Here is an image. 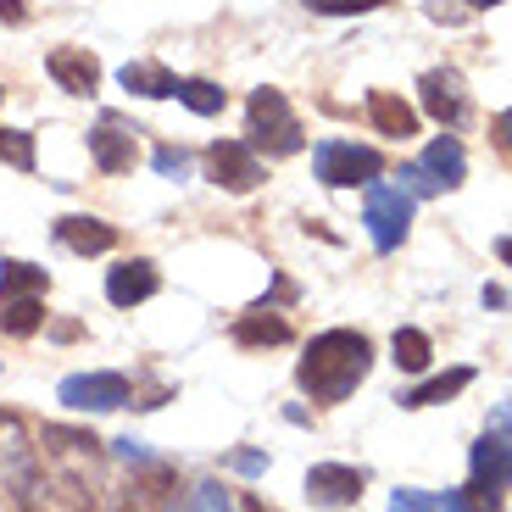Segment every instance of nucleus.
<instances>
[{"mask_svg":"<svg viewBox=\"0 0 512 512\" xmlns=\"http://www.w3.org/2000/svg\"><path fill=\"white\" fill-rule=\"evenodd\" d=\"M368 368H373L368 334L329 329L307 346V357H301V368H295V384H301L312 401H346L351 390L368 379Z\"/></svg>","mask_w":512,"mask_h":512,"instance_id":"obj_1","label":"nucleus"},{"mask_svg":"<svg viewBox=\"0 0 512 512\" xmlns=\"http://www.w3.org/2000/svg\"><path fill=\"white\" fill-rule=\"evenodd\" d=\"M39 446H45V457L56 462V474H62V485L73 490L78 507H95V490H101V440L51 423Z\"/></svg>","mask_w":512,"mask_h":512,"instance_id":"obj_2","label":"nucleus"},{"mask_svg":"<svg viewBox=\"0 0 512 512\" xmlns=\"http://www.w3.org/2000/svg\"><path fill=\"white\" fill-rule=\"evenodd\" d=\"M251 151L268 156H295L301 151V123H295L290 101L279 90H256L251 95Z\"/></svg>","mask_w":512,"mask_h":512,"instance_id":"obj_3","label":"nucleus"},{"mask_svg":"<svg viewBox=\"0 0 512 512\" xmlns=\"http://www.w3.org/2000/svg\"><path fill=\"white\" fill-rule=\"evenodd\" d=\"M312 167L329 190H351V184H373L384 173V156L373 145H351V140H323L312 151Z\"/></svg>","mask_w":512,"mask_h":512,"instance_id":"obj_4","label":"nucleus"},{"mask_svg":"<svg viewBox=\"0 0 512 512\" xmlns=\"http://www.w3.org/2000/svg\"><path fill=\"white\" fill-rule=\"evenodd\" d=\"M462 173H468V156H462L457 134H440V140L423 151L418 167H401V190L407 195H440V190H457Z\"/></svg>","mask_w":512,"mask_h":512,"instance_id":"obj_5","label":"nucleus"},{"mask_svg":"<svg viewBox=\"0 0 512 512\" xmlns=\"http://www.w3.org/2000/svg\"><path fill=\"white\" fill-rule=\"evenodd\" d=\"M362 223H368L373 245L379 251H396L401 240H407L412 229V195L401 190V184H368V201H362Z\"/></svg>","mask_w":512,"mask_h":512,"instance_id":"obj_6","label":"nucleus"},{"mask_svg":"<svg viewBox=\"0 0 512 512\" xmlns=\"http://www.w3.org/2000/svg\"><path fill=\"white\" fill-rule=\"evenodd\" d=\"M39 485L34 468V446H28V429L17 412H0V490H12L17 501H28Z\"/></svg>","mask_w":512,"mask_h":512,"instance_id":"obj_7","label":"nucleus"},{"mask_svg":"<svg viewBox=\"0 0 512 512\" xmlns=\"http://www.w3.org/2000/svg\"><path fill=\"white\" fill-rule=\"evenodd\" d=\"M56 396H62L73 412H112V407H128L134 390H128L123 373H73V379H62Z\"/></svg>","mask_w":512,"mask_h":512,"instance_id":"obj_8","label":"nucleus"},{"mask_svg":"<svg viewBox=\"0 0 512 512\" xmlns=\"http://www.w3.org/2000/svg\"><path fill=\"white\" fill-rule=\"evenodd\" d=\"M206 173H212V184H218V190L245 195V190H256V184H262V156H256L251 145H240V140H218L212 151H206Z\"/></svg>","mask_w":512,"mask_h":512,"instance_id":"obj_9","label":"nucleus"},{"mask_svg":"<svg viewBox=\"0 0 512 512\" xmlns=\"http://www.w3.org/2000/svg\"><path fill=\"white\" fill-rule=\"evenodd\" d=\"M362 468H346V462H318L307 474V496L318 501V507H357L362 501Z\"/></svg>","mask_w":512,"mask_h":512,"instance_id":"obj_10","label":"nucleus"},{"mask_svg":"<svg viewBox=\"0 0 512 512\" xmlns=\"http://www.w3.org/2000/svg\"><path fill=\"white\" fill-rule=\"evenodd\" d=\"M45 67H51V78L67 95H90L95 84H101V62H95L90 51H78V45H56V51L45 56Z\"/></svg>","mask_w":512,"mask_h":512,"instance_id":"obj_11","label":"nucleus"},{"mask_svg":"<svg viewBox=\"0 0 512 512\" xmlns=\"http://www.w3.org/2000/svg\"><path fill=\"white\" fill-rule=\"evenodd\" d=\"M423 112L435 117V123L457 128L462 117H468V95H462V78L451 73H423Z\"/></svg>","mask_w":512,"mask_h":512,"instance_id":"obj_12","label":"nucleus"},{"mask_svg":"<svg viewBox=\"0 0 512 512\" xmlns=\"http://www.w3.org/2000/svg\"><path fill=\"white\" fill-rule=\"evenodd\" d=\"M156 268L151 262H117L112 273H106V301L112 307H140V301H151L156 295Z\"/></svg>","mask_w":512,"mask_h":512,"instance_id":"obj_13","label":"nucleus"},{"mask_svg":"<svg viewBox=\"0 0 512 512\" xmlns=\"http://www.w3.org/2000/svg\"><path fill=\"white\" fill-rule=\"evenodd\" d=\"M90 156L101 173H128L134 167V134H128L117 117H106L101 128H90Z\"/></svg>","mask_w":512,"mask_h":512,"instance_id":"obj_14","label":"nucleus"},{"mask_svg":"<svg viewBox=\"0 0 512 512\" xmlns=\"http://www.w3.org/2000/svg\"><path fill=\"white\" fill-rule=\"evenodd\" d=\"M468 462H474V485H490V490L512 485V440L485 435L474 451H468Z\"/></svg>","mask_w":512,"mask_h":512,"instance_id":"obj_15","label":"nucleus"},{"mask_svg":"<svg viewBox=\"0 0 512 512\" xmlns=\"http://www.w3.org/2000/svg\"><path fill=\"white\" fill-rule=\"evenodd\" d=\"M56 240H62L67 251H78V256H95V251H112L117 245V229L101 223V218H62L56 223Z\"/></svg>","mask_w":512,"mask_h":512,"instance_id":"obj_16","label":"nucleus"},{"mask_svg":"<svg viewBox=\"0 0 512 512\" xmlns=\"http://www.w3.org/2000/svg\"><path fill=\"white\" fill-rule=\"evenodd\" d=\"M368 112H373V123H379V134H390V140H407V134H418V112H412L407 101H396L390 90H373V95H368Z\"/></svg>","mask_w":512,"mask_h":512,"instance_id":"obj_17","label":"nucleus"},{"mask_svg":"<svg viewBox=\"0 0 512 512\" xmlns=\"http://www.w3.org/2000/svg\"><path fill=\"white\" fill-rule=\"evenodd\" d=\"M234 340H240V346H284V340H290V323L273 307H256L234 323Z\"/></svg>","mask_w":512,"mask_h":512,"instance_id":"obj_18","label":"nucleus"},{"mask_svg":"<svg viewBox=\"0 0 512 512\" xmlns=\"http://www.w3.org/2000/svg\"><path fill=\"white\" fill-rule=\"evenodd\" d=\"M123 90L145 95V101H162V95H179V78L167 73L162 62H128L123 67Z\"/></svg>","mask_w":512,"mask_h":512,"instance_id":"obj_19","label":"nucleus"},{"mask_svg":"<svg viewBox=\"0 0 512 512\" xmlns=\"http://www.w3.org/2000/svg\"><path fill=\"white\" fill-rule=\"evenodd\" d=\"M468 384H474V368H451V373H440V379L407 390V396H401V407H440V401H451L457 390H468Z\"/></svg>","mask_w":512,"mask_h":512,"instance_id":"obj_20","label":"nucleus"},{"mask_svg":"<svg viewBox=\"0 0 512 512\" xmlns=\"http://www.w3.org/2000/svg\"><path fill=\"white\" fill-rule=\"evenodd\" d=\"M45 323V307H39V295H17V301H0V329L28 340V334Z\"/></svg>","mask_w":512,"mask_h":512,"instance_id":"obj_21","label":"nucleus"},{"mask_svg":"<svg viewBox=\"0 0 512 512\" xmlns=\"http://www.w3.org/2000/svg\"><path fill=\"white\" fill-rule=\"evenodd\" d=\"M390 351H396V368L401 373H423V368H429V357H435V346H429V334H423V329H396Z\"/></svg>","mask_w":512,"mask_h":512,"instance_id":"obj_22","label":"nucleus"},{"mask_svg":"<svg viewBox=\"0 0 512 512\" xmlns=\"http://www.w3.org/2000/svg\"><path fill=\"white\" fill-rule=\"evenodd\" d=\"M45 268H28V262H6L0 268V301H17V295H45Z\"/></svg>","mask_w":512,"mask_h":512,"instance_id":"obj_23","label":"nucleus"},{"mask_svg":"<svg viewBox=\"0 0 512 512\" xmlns=\"http://www.w3.org/2000/svg\"><path fill=\"white\" fill-rule=\"evenodd\" d=\"M390 512H462L457 490L435 496V490H390Z\"/></svg>","mask_w":512,"mask_h":512,"instance_id":"obj_24","label":"nucleus"},{"mask_svg":"<svg viewBox=\"0 0 512 512\" xmlns=\"http://www.w3.org/2000/svg\"><path fill=\"white\" fill-rule=\"evenodd\" d=\"M179 101L190 106V112H201V117L223 112V90L218 84H206V78H179Z\"/></svg>","mask_w":512,"mask_h":512,"instance_id":"obj_25","label":"nucleus"},{"mask_svg":"<svg viewBox=\"0 0 512 512\" xmlns=\"http://www.w3.org/2000/svg\"><path fill=\"white\" fill-rule=\"evenodd\" d=\"M0 156L12 167H34V134H17V128H0Z\"/></svg>","mask_w":512,"mask_h":512,"instance_id":"obj_26","label":"nucleus"},{"mask_svg":"<svg viewBox=\"0 0 512 512\" xmlns=\"http://www.w3.org/2000/svg\"><path fill=\"white\" fill-rule=\"evenodd\" d=\"M457 501H462V512H501V490H490V485H468L457 490Z\"/></svg>","mask_w":512,"mask_h":512,"instance_id":"obj_27","label":"nucleus"},{"mask_svg":"<svg viewBox=\"0 0 512 512\" xmlns=\"http://www.w3.org/2000/svg\"><path fill=\"white\" fill-rule=\"evenodd\" d=\"M195 512H234V501L223 485H195Z\"/></svg>","mask_w":512,"mask_h":512,"instance_id":"obj_28","label":"nucleus"},{"mask_svg":"<svg viewBox=\"0 0 512 512\" xmlns=\"http://www.w3.org/2000/svg\"><path fill=\"white\" fill-rule=\"evenodd\" d=\"M373 6H384V0H312V12H323V17H346V12H373Z\"/></svg>","mask_w":512,"mask_h":512,"instance_id":"obj_29","label":"nucleus"},{"mask_svg":"<svg viewBox=\"0 0 512 512\" xmlns=\"http://www.w3.org/2000/svg\"><path fill=\"white\" fill-rule=\"evenodd\" d=\"M156 173H162V179H184V173H190V156L184 151H156Z\"/></svg>","mask_w":512,"mask_h":512,"instance_id":"obj_30","label":"nucleus"},{"mask_svg":"<svg viewBox=\"0 0 512 512\" xmlns=\"http://www.w3.org/2000/svg\"><path fill=\"white\" fill-rule=\"evenodd\" d=\"M229 468H234V474H262V468H268V457H262V451H234Z\"/></svg>","mask_w":512,"mask_h":512,"instance_id":"obj_31","label":"nucleus"},{"mask_svg":"<svg viewBox=\"0 0 512 512\" xmlns=\"http://www.w3.org/2000/svg\"><path fill=\"white\" fill-rule=\"evenodd\" d=\"M117 457H123V462H151V451H145L140 440L128 435V440H117Z\"/></svg>","mask_w":512,"mask_h":512,"instance_id":"obj_32","label":"nucleus"},{"mask_svg":"<svg viewBox=\"0 0 512 512\" xmlns=\"http://www.w3.org/2000/svg\"><path fill=\"white\" fill-rule=\"evenodd\" d=\"M490 435H512V401L496 412V418H490Z\"/></svg>","mask_w":512,"mask_h":512,"instance_id":"obj_33","label":"nucleus"},{"mask_svg":"<svg viewBox=\"0 0 512 512\" xmlns=\"http://www.w3.org/2000/svg\"><path fill=\"white\" fill-rule=\"evenodd\" d=\"M496 134H501V145H507V151H512V112H507V117H501V123H496Z\"/></svg>","mask_w":512,"mask_h":512,"instance_id":"obj_34","label":"nucleus"},{"mask_svg":"<svg viewBox=\"0 0 512 512\" xmlns=\"http://www.w3.org/2000/svg\"><path fill=\"white\" fill-rule=\"evenodd\" d=\"M0 12L12 17V23H23V6H17V0H0Z\"/></svg>","mask_w":512,"mask_h":512,"instance_id":"obj_35","label":"nucleus"},{"mask_svg":"<svg viewBox=\"0 0 512 512\" xmlns=\"http://www.w3.org/2000/svg\"><path fill=\"white\" fill-rule=\"evenodd\" d=\"M501 262H512V240H501Z\"/></svg>","mask_w":512,"mask_h":512,"instance_id":"obj_36","label":"nucleus"},{"mask_svg":"<svg viewBox=\"0 0 512 512\" xmlns=\"http://www.w3.org/2000/svg\"><path fill=\"white\" fill-rule=\"evenodd\" d=\"M468 6H496V0H468Z\"/></svg>","mask_w":512,"mask_h":512,"instance_id":"obj_37","label":"nucleus"},{"mask_svg":"<svg viewBox=\"0 0 512 512\" xmlns=\"http://www.w3.org/2000/svg\"><path fill=\"white\" fill-rule=\"evenodd\" d=\"M251 512H268V507H262V501H251Z\"/></svg>","mask_w":512,"mask_h":512,"instance_id":"obj_38","label":"nucleus"}]
</instances>
